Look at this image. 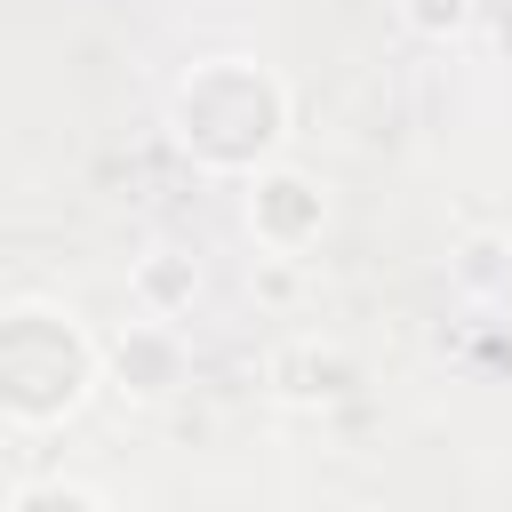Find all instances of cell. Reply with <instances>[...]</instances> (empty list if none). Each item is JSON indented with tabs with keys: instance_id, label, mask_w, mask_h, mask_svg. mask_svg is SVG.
I'll return each mask as SVG.
<instances>
[{
	"instance_id": "obj_1",
	"label": "cell",
	"mask_w": 512,
	"mask_h": 512,
	"mask_svg": "<svg viewBox=\"0 0 512 512\" xmlns=\"http://www.w3.org/2000/svg\"><path fill=\"white\" fill-rule=\"evenodd\" d=\"M168 128H176V144H184L200 168H240V176H256V168L280 152V136H288V88H280V72H264L256 56H208V64H192V80L176 88Z\"/></svg>"
},
{
	"instance_id": "obj_2",
	"label": "cell",
	"mask_w": 512,
	"mask_h": 512,
	"mask_svg": "<svg viewBox=\"0 0 512 512\" xmlns=\"http://www.w3.org/2000/svg\"><path fill=\"white\" fill-rule=\"evenodd\" d=\"M88 384H96V344L80 336L72 312H56V304L0 312V416L56 424L88 400Z\"/></svg>"
},
{
	"instance_id": "obj_3",
	"label": "cell",
	"mask_w": 512,
	"mask_h": 512,
	"mask_svg": "<svg viewBox=\"0 0 512 512\" xmlns=\"http://www.w3.org/2000/svg\"><path fill=\"white\" fill-rule=\"evenodd\" d=\"M320 224H328V200H320L312 176H296V168H256V184H248V232H256L264 256H304V248L320 240Z\"/></svg>"
},
{
	"instance_id": "obj_4",
	"label": "cell",
	"mask_w": 512,
	"mask_h": 512,
	"mask_svg": "<svg viewBox=\"0 0 512 512\" xmlns=\"http://www.w3.org/2000/svg\"><path fill=\"white\" fill-rule=\"evenodd\" d=\"M104 376L120 400H168L184 384V328L176 320H128L112 344H104Z\"/></svg>"
},
{
	"instance_id": "obj_5",
	"label": "cell",
	"mask_w": 512,
	"mask_h": 512,
	"mask_svg": "<svg viewBox=\"0 0 512 512\" xmlns=\"http://www.w3.org/2000/svg\"><path fill=\"white\" fill-rule=\"evenodd\" d=\"M264 376H272V392H280V400L320 408V400H336V392L352 384V360H344V352H328L320 336H296V344H280V352H272V368H264Z\"/></svg>"
},
{
	"instance_id": "obj_6",
	"label": "cell",
	"mask_w": 512,
	"mask_h": 512,
	"mask_svg": "<svg viewBox=\"0 0 512 512\" xmlns=\"http://www.w3.org/2000/svg\"><path fill=\"white\" fill-rule=\"evenodd\" d=\"M128 288H136V304H144L152 320H176V312H192V296H200V264H192L184 248H152Z\"/></svg>"
},
{
	"instance_id": "obj_7",
	"label": "cell",
	"mask_w": 512,
	"mask_h": 512,
	"mask_svg": "<svg viewBox=\"0 0 512 512\" xmlns=\"http://www.w3.org/2000/svg\"><path fill=\"white\" fill-rule=\"evenodd\" d=\"M400 24L416 40H456L472 24V0H400Z\"/></svg>"
},
{
	"instance_id": "obj_8",
	"label": "cell",
	"mask_w": 512,
	"mask_h": 512,
	"mask_svg": "<svg viewBox=\"0 0 512 512\" xmlns=\"http://www.w3.org/2000/svg\"><path fill=\"white\" fill-rule=\"evenodd\" d=\"M8 512H104L88 488H64V480H40V488H24Z\"/></svg>"
}]
</instances>
